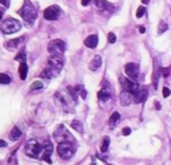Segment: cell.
<instances>
[{
    "mask_svg": "<svg viewBox=\"0 0 171 165\" xmlns=\"http://www.w3.org/2000/svg\"><path fill=\"white\" fill-rule=\"evenodd\" d=\"M18 14L22 16L24 19V22H27L28 24H32L36 20V18H38V11H36L35 6L30 0H24L23 7L18 11Z\"/></svg>",
    "mask_w": 171,
    "mask_h": 165,
    "instance_id": "1",
    "label": "cell"
},
{
    "mask_svg": "<svg viewBox=\"0 0 171 165\" xmlns=\"http://www.w3.org/2000/svg\"><path fill=\"white\" fill-rule=\"evenodd\" d=\"M24 152H26V154L28 157H32V158H39V157L42 156V152H43V145H40L38 142V140L31 138L26 144V149H24Z\"/></svg>",
    "mask_w": 171,
    "mask_h": 165,
    "instance_id": "2",
    "label": "cell"
},
{
    "mask_svg": "<svg viewBox=\"0 0 171 165\" xmlns=\"http://www.w3.org/2000/svg\"><path fill=\"white\" fill-rule=\"evenodd\" d=\"M20 28H22V24H20L19 20H16L14 18H7L6 20H3L2 26H0V30H2L3 34H6V35L18 32Z\"/></svg>",
    "mask_w": 171,
    "mask_h": 165,
    "instance_id": "3",
    "label": "cell"
},
{
    "mask_svg": "<svg viewBox=\"0 0 171 165\" xmlns=\"http://www.w3.org/2000/svg\"><path fill=\"white\" fill-rule=\"evenodd\" d=\"M75 150H76V148L74 146V144L68 142V141L60 142L58 145V154L62 157L63 160H70L71 157L75 154Z\"/></svg>",
    "mask_w": 171,
    "mask_h": 165,
    "instance_id": "4",
    "label": "cell"
},
{
    "mask_svg": "<svg viewBox=\"0 0 171 165\" xmlns=\"http://www.w3.org/2000/svg\"><path fill=\"white\" fill-rule=\"evenodd\" d=\"M54 138L58 144L60 142H66V141H68V142H74V138L71 137L70 132L66 129V126L64 125H59L58 128L55 129L54 132Z\"/></svg>",
    "mask_w": 171,
    "mask_h": 165,
    "instance_id": "5",
    "label": "cell"
},
{
    "mask_svg": "<svg viewBox=\"0 0 171 165\" xmlns=\"http://www.w3.org/2000/svg\"><path fill=\"white\" fill-rule=\"evenodd\" d=\"M48 52L51 55H62L66 51V43L62 39H54L48 43Z\"/></svg>",
    "mask_w": 171,
    "mask_h": 165,
    "instance_id": "6",
    "label": "cell"
},
{
    "mask_svg": "<svg viewBox=\"0 0 171 165\" xmlns=\"http://www.w3.org/2000/svg\"><path fill=\"white\" fill-rule=\"evenodd\" d=\"M120 85H122V87H123V90H127L130 93H132V94H135V93L139 91V83L138 82H134L132 79H130V78H124V76H122L120 78Z\"/></svg>",
    "mask_w": 171,
    "mask_h": 165,
    "instance_id": "7",
    "label": "cell"
},
{
    "mask_svg": "<svg viewBox=\"0 0 171 165\" xmlns=\"http://www.w3.org/2000/svg\"><path fill=\"white\" fill-rule=\"evenodd\" d=\"M60 15H62V10L58 6H50L44 10V18L47 20H56L60 18Z\"/></svg>",
    "mask_w": 171,
    "mask_h": 165,
    "instance_id": "8",
    "label": "cell"
},
{
    "mask_svg": "<svg viewBox=\"0 0 171 165\" xmlns=\"http://www.w3.org/2000/svg\"><path fill=\"white\" fill-rule=\"evenodd\" d=\"M124 72L132 80H136L139 76V64L138 63H127L124 66Z\"/></svg>",
    "mask_w": 171,
    "mask_h": 165,
    "instance_id": "9",
    "label": "cell"
},
{
    "mask_svg": "<svg viewBox=\"0 0 171 165\" xmlns=\"http://www.w3.org/2000/svg\"><path fill=\"white\" fill-rule=\"evenodd\" d=\"M64 66V60L60 55H51V58L48 59V67L54 68L56 71H60Z\"/></svg>",
    "mask_w": 171,
    "mask_h": 165,
    "instance_id": "10",
    "label": "cell"
},
{
    "mask_svg": "<svg viewBox=\"0 0 171 165\" xmlns=\"http://www.w3.org/2000/svg\"><path fill=\"white\" fill-rule=\"evenodd\" d=\"M55 101L58 103V106L64 111H70V103L67 102V98L64 97L62 93H56L55 94Z\"/></svg>",
    "mask_w": 171,
    "mask_h": 165,
    "instance_id": "11",
    "label": "cell"
},
{
    "mask_svg": "<svg viewBox=\"0 0 171 165\" xmlns=\"http://www.w3.org/2000/svg\"><path fill=\"white\" fill-rule=\"evenodd\" d=\"M52 150H54V146L51 145V142H46L43 145V152H42V156H40V158H43L46 163H48V164H51L52 161H51V153H52Z\"/></svg>",
    "mask_w": 171,
    "mask_h": 165,
    "instance_id": "12",
    "label": "cell"
},
{
    "mask_svg": "<svg viewBox=\"0 0 171 165\" xmlns=\"http://www.w3.org/2000/svg\"><path fill=\"white\" fill-rule=\"evenodd\" d=\"M119 99H120V103L123 105V106H127V105H131L134 102V94L127 91V90H122Z\"/></svg>",
    "mask_w": 171,
    "mask_h": 165,
    "instance_id": "13",
    "label": "cell"
},
{
    "mask_svg": "<svg viewBox=\"0 0 171 165\" xmlns=\"http://www.w3.org/2000/svg\"><path fill=\"white\" fill-rule=\"evenodd\" d=\"M148 97V91L147 89H139V91L134 94V102L136 103H143Z\"/></svg>",
    "mask_w": 171,
    "mask_h": 165,
    "instance_id": "14",
    "label": "cell"
},
{
    "mask_svg": "<svg viewBox=\"0 0 171 165\" xmlns=\"http://www.w3.org/2000/svg\"><path fill=\"white\" fill-rule=\"evenodd\" d=\"M95 6L99 8L100 11H106V12L114 11V6L111 3H108L107 0H95Z\"/></svg>",
    "mask_w": 171,
    "mask_h": 165,
    "instance_id": "15",
    "label": "cell"
},
{
    "mask_svg": "<svg viewBox=\"0 0 171 165\" xmlns=\"http://www.w3.org/2000/svg\"><path fill=\"white\" fill-rule=\"evenodd\" d=\"M111 97H112L111 90H106V89H103V90H100L98 93V98H99L100 102H110V101H111Z\"/></svg>",
    "mask_w": 171,
    "mask_h": 165,
    "instance_id": "16",
    "label": "cell"
},
{
    "mask_svg": "<svg viewBox=\"0 0 171 165\" xmlns=\"http://www.w3.org/2000/svg\"><path fill=\"white\" fill-rule=\"evenodd\" d=\"M60 71H56V70H54V68H51V67H46L43 70V72L42 74H40V76H42V78H47V79H51V78H55L56 75L59 74Z\"/></svg>",
    "mask_w": 171,
    "mask_h": 165,
    "instance_id": "17",
    "label": "cell"
},
{
    "mask_svg": "<svg viewBox=\"0 0 171 165\" xmlns=\"http://www.w3.org/2000/svg\"><path fill=\"white\" fill-rule=\"evenodd\" d=\"M24 36H20V38H16V39H12V40H10V42H7L6 43V47L7 48H10V50H14V48H16V47H19L20 44H22L23 42H24Z\"/></svg>",
    "mask_w": 171,
    "mask_h": 165,
    "instance_id": "18",
    "label": "cell"
},
{
    "mask_svg": "<svg viewBox=\"0 0 171 165\" xmlns=\"http://www.w3.org/2000/svg\"><path fill=\"white\" fill-rule=\"evenodd\" d=\"M84 44L87 46L88 48H95L98 46V35H90L87 39L84 40Z\"/></svg>",
    "mask_w": 171,
    "mask_h": 165,
    "instance_id": "19",
    "label": "cell"
},
{
    "mask_svg": "<svg viewBox=\"0 0 171 165\" xmlns=\"http://www.w3.org/2000/svg\"><path fill=\"white\" fill-rule=\"evenodd\" d=\"M100 64H102V58H100V56L99 55L94 56L92 60H91V63H90V70H91V71H96V68H99Z\"/></svg>",
    "mask_w": 171,
    "mask_h": 165,
    "instance_id": "20",
    "label": "cell"
},
{
    "mask_svg": "<svg viewBox=\"0 0 171 165\" xmlns=\"http://www.w3.org/2000/svg\"><path fill=\"white\" fill-rule=\"evenodd\" d=\"M27 72H28V66L26 62H22L19 66V75H20V79L24 80L27 78Z\"/></svg>",
    "mask_w": 171,
    "mask_h": 165,
    "instance_id": "21",
    "label": "cell"
},
{
    "mask_svg": "<svg viewBox=\"0 0 171 165\" xmlns=\"http://www.w3.org/2000/svg\"><path fill=\"white\" fill-rule=\"evenodd\" d=\"M119 121H120V114L118 111H114L112 114H111V117H110V119H108V125L111 128H114L115 125H118Z\"/></svg>",
    "mask_w": 171,
    "mask_h": 165,
    "instance_id": "22",
    "label": "cell"
},
{
    "mask_svg": "<svg viewBox=\"0 0 171 165\" xmlns=\"http://www.w3.org/2000/svg\"><path fill=\"white\" fill-rule=\"evenodd\" d=\"M20 137H22V130H20L19 128H12V130H11V133H10V138L12 140V141H18Z\"/></svg>",
    "mask_w": 171,
    "mask_h": 165,
    "instance_id": "23",
    "label": "cell"
},
{
    "mask_svg": "<svg viewBox=\"0 0 171 165\" xmlns=\"http://www.w3.org/2000/svg\"><path fill=\"white\" fill-rule=\"evenodd\" d=\"M71 126H72V129H75L76 132H79V133H83L84 132V128H83V124L80 122V121H78V119H74L71 122Z\"/></svg>",
    "mask_w": 171,
    "mask_h": 165,
    "instance_id": "24",
    "label": "cell"
},
{
    "mask_svg": "<svg viewBox=\"0 0 171 165\" xmlns=\"http://www.w3.org/2000/svg\"><path fill=\"white\" fill-rule=\"evenodd\" d=\"M108 146H110V137H104L103 142H102V145H100V152L106 153L108 150Z\"/></svg>",
    "mask_w": 171,
    "mask_h": 165,
    "instance_id": "25",
    "label": "cell"
},
{
    "mask_svg": "<svg viewBox=\"0 0 171 165\" xmlns=\"http://www.w3.org/2000/svg\"><path fill=\"white\" fill-rule=\"evenodd\" d=\"M11 83V76L7 74H0V85H8Z\"/></svg>",
    "mask_w": 171,
    "mask_h": 165,
    "instance_id": "26",
    "label": "cell"
},
{
    "mask_svg": "<svg viewBox=\"0 0 171 165\" xmlns=\"http://www.w3.org/2000/svg\"><path fill=\"white\" fill-rule=\"evenodd\" d=\"M75 89H76V91H79V94L82 95V98H87V91L84 90V87L82 86V85H78V86H75Z\"/></svg>",
    "mask_w": 171,
    "mask_h": 165,
    "instance_id": "27",
    "label": "cell"
},
{
    "mask_svg": "<svg viewBox=\"0 0 171 165\" xmlns=\"http://www.w3.org/2000/svg\"><path fill=\"white\" fill-rule=\"evenodd\" d=\"M167 28H169V26L166 24L165 22H161V24H159V27H158V34H163V32H166L167 31Z\"/></svg>",
    "mask_w": 171,
    "mask_h": 165,
    "instance_id": "28",
    "label": "cell"
},
{
    "mask_svg": "<svg viewBox=\"0 0 171 165\" xmlns=\"http://www.w3.org/2000/svg\"><path fill=\"white\" fill-rule=\"evenodd\" d=\"M26 55H27V54H26V51L22 50L18 55L15 56V60H19V62H24V60H26Z\"/></svg>",
    "mask_w": 171,
    "mask_h": 165,
    "instance_id": "29",
    "label": "cell"
},
{
    "mask_svg": "<svg viewBox=\"0 0 171 165\" xmlns=\"http://www.w3.org/2000/svg\"><path fill=\"white\" fill-rule=\"evenodd\" d=\"M39 89H43V82H39V80H36L31 85V90H39Z\"/></svg>",
    "mask_w": 171,
    "mask_h": 165,
    "instance_id": "30",
    "label": "cell"
},
{
    "mask_svg": "<svg viewBox=\"0 0 171 165\" xmlns=\"http://www.w3.org/2000/svg\"><path fill=\"white\" fill-rule=\"evenodd\" d=\"M144 14H146V8H144L143 6L139 7V8L136 10V18H142V16H143Z\"/></svg>",
    "mask_w": 171,
    "mask_h": 165,
    "instance_id": "31",
    "label": "cell"
},
{
    "mask_svg": "<svg viewBox=\"0 0 171 165\" xmlns=\"http://www.w3.org/2000/svg\"><path fill=\"white\" fill-rule=\"evenodd\" d=\"M108 42L110 43H115L116 42V36H115L114 32H110V34H108Z\"/></svg>",
    "mask_w": 171,
    "mask_h": 165,
    "instance_id": "32",
    "label": "cell"
},
{
    "mask_svg": "<svg viewBox=\"0 0 171 165\" xmlns=\"http://www.w3.org/2000/svg\"><path fill=\"white\" fill-rule=\"evenodd\" d=\"M161 72H162V75H163V76H169L170 70H169V68H161Z\"/></svg>",
    "mask_w": 171,
    "mask_h": 165,
    "instance_id": "33",
    "label": "cell"
},
{
    "mask_svg": "<svg viewBox=\"0 0 171 165\" xmlns=\"http://www.w3.org/2000/svg\"><path fill=\"white\" fill-rule=\"evenodd\" d=\"M171 94L170 93V89H167V87H163V97L165 98H167V97Z\"/></svg>",
    "mask_w": 171,
    "mask_h": 165,
    "instance_id": "34",
    "label": "cell"
},
{
    "mask_svg": "<svg viewBox=\"0 0 171 165\" xmlns=\"http://www.w3.org/2000/svg\"><path fill=\"white\" fill-rule=\"evenodd\" d=\"M130 133H131V129H130V128H124L123 130H122V134H123V136H128Z\"/></svg>",
    "mask_w": 171,
    "mask_h": 165,
    "instance_id": "35",
    "label": "cell"
},
{
    "mask_svg": "<svg viewBox=\"0 0 171 165\" xmlns=\"http://www.w3.org/2000/svg\"><path fill=\"white\" fill-rule=\"evenodd\" d=\"M0 4H3L6 8L10 7V0H0Z\"/></svg>",
    "mask_w": 171,
    "mask_h": 165,
    "instance_id": "36",
    "label": "cell"
},
{
    "mask_svg": "<svg viewBox=\"0 0 171 165\" xmlns=\"http://www.w3.org/2000/svg\"><path fill=\"white\" fill-rule=\"evenodd\" d=\"M4 146H7V142L3 140H0V148H4Z\"/></svg>",
    "mask_w": 171,
    "mask_h": 165,
    "instance_id": "37",
    "label": "cell"
},
{
    "mask_svg": "<svg viewBox=\"0 0 171 165\" xmlns=\"http://www.w3.org/2000/svg\"><path fill=\"white\" fill-rule=\"evenodd\" d=\"M91 0H82V6H88Z\"/></svg>",
    "mask_w": 171,
    "mask_h": 165,
    "instance_id": "38",
    "label": "cell"
},
{
    "mask_svg": "<svg viewBox=\"0 0 171 165\" xmlns=\"http://www.w3.org/2000/svg\"><path fill=\"white\" fill-rule=\"evenodd\" d=\"M138 28H139V31L142 32V34H144V32H146V28L143 26H140V27H138Z\"/></svg>",
    "mask_w": 171,
    "mask_h": 165,
    "instance_id": "39",
    "label": "cell"
},
{
    "mask_svg": "<svg viewBox=\"0 0 171 165\" xmlns=\"http://www.w3.org/2000/svg\"><path fill=\"white\" fill-rule=\"evenodd\" d=\"M155 109H156V110H159V109H161V105H159V102H155Z\"/></svg>",
    "mask_w": 171,
    "mask_h": 165,
    "instance_id": "40",
    "label": "cell"
},
{
    "mask_svg": "<svg viewBox=\"0 0 171 165\" xmlns=\"http://www.w3.org/2000/svg\"><path fill=\"white\" fill-rule=\"evenodd\" d=\"M142 3H143V4H148L150 0H142Z\"/></svg>",
    "mask_w": 171,
    "mask_h": 165,
    "instance_id": "41",
    "label": "cell"
},
{
    "mask_svg": "<svg viewBox=\"0 0 171 165\" xmlns=\"http://www.w3.org/2000/svg\"><path fill=\"white\" fill-rule=\"evenodd\" d=\"M2 19H3V12L0 11V22H2Z\"/></svg>",
    "mask_w": 171,
    "mask_h": 165,
    "instance_id": "42",
    "label": "cell"
},
{
    "mask_svg": "<svg viewBox=\"0 0 171 165\" xmlns=\"http://www.w3.org/2000/svg\"><path fill=\"white\" fill-rule=\"evenodd\" d=\"M91 165H95V164H91Z\"/></svg>",
    "mask_w": 171,
    "mask_h": 165,
    "instance_id": "43",
    "label": "cell"
}]
</instances>
